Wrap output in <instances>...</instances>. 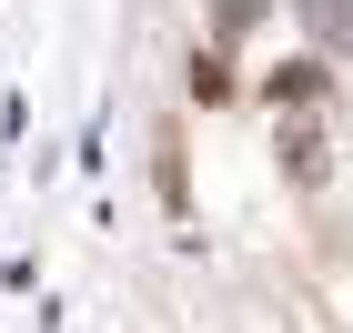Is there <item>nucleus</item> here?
I'll list each match as a JSON object with an SVG mask.
<instances>
[{
    "label": "nucleus",
    "instance_id": "nucleus-1",
    "mask_svg": "<svg viewBox=\"0 0 353 333\" xmlns=\"http://www.w3.org/2000/svg\"><path fill=\"white\" fill-rule=\"evenodd\" d=\"M283 172H293L303 192H323V172H333V141H323V121H303V111L283 121Z\"/></svg>",
    "mask_w": 353,
    "mask_h": 333
},
{
    "label": "nucleus",
    "instance_id": "nucleus-2",
    "mask_svg": "<svg viewBox=\"0 0 353 333\" xmlns=\"http://www.w3.org/2000/svg\"><path fill=\"white\" fill-rule=\"evenodd\" d=\"M293 21L313 30L323 61H353V0H293Z\"/></svg>",
    "mask_w": 353,
    "mask_h": 333
},
{
    "label": "nucleus",
    "instance_id": "nucleus-3",
    "mask_svg": "<svg viewBox=\"0 0 353 333\" xmlns=\"http://www.w3.org/2000/svg\"><path fill=\"white\" fill-rule=\"evenodd\" d=\"M313 91H323V51H313V61H283V71L263 81V101H272V111H303Z\"/></svg>",
    "mask_w": 353,
    "mask_h": 333
},
{
    "label": "nucleus",
    "instance_id": "nucleus-4",
    "mask_svg": "<svg viewBox=\"0 0 353 333\" xmlns=\"http://www.w3.org/2000/svg\"><path fill=\"white\" fill-rule=\"evenodd\" d=\"M152 152H162V162H152V182H162V202L182 212V202H192V182H182V132H162Z\"/></svg>",
    "mask_w": 353,
    "mask_h": 333
}]
</instances>
